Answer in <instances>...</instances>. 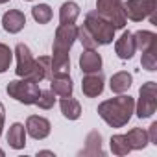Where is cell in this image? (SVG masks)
Wrapping results in <instances>:
<instances>
[{"label":"cell","instance_id":"6da1fadb","mask_svg":"<svg viewBox=\"0 0 157 157\" xmlns=\"http://www.w3.org/2000/svg\"><path fill=\"white\" fill-rule=\"evenodd\" d=\"M78 39V26L74 24H59L54 37L52 46V74L54 76H68L70 72V57L68 52Z\"/></svg>","mask_w":157,"mask_h":157},{"label":"cell","instance_id":"7a4b0ae2","mask_svg":"<svg viewBox=\"0 0 157 157\" xmlns=\"http://www.w3.org/2000/svg\"><path fill=\"white\" fill-rule=\"evenodd\" d=\"M135 113V100L129 94H118L115 98H109L98 105L100 118L109 124L111 128H122L129 122L131 115Z\"/></svg>","mask_w":157,"mask_h":157},{"label":"cell","instance_id":"3957f363","mask_svg":"<svg viewBox=\"0 0 157 157\" xmlns=\"http://www.w3.org/2000/svg\"><path fill=\"white\" fill-rule=\"evenodd\" d=\"M85 28L91 32V35L94 37V41L98 44H111L113 39H115V28L109 21H105L96 10L94 11H89L85 15Z\"/></svg>","mask_w":157,"mask_h":157},{"label":"cell","instance_id":"277c9868","mask_svg":"<svg viewBox=\"0 0 157 157\" xmlns=\"http://www.w3.org/2000/svg\"><path fill=\"white\" fill-rule=\"evenodd\" d=\"M6 93L11 98H15L17 102H21L24 105H32V104L37 102L41 89H39V83H35V82L28 80V78H24V80H13V82H10L8 87H6Z\"/></svg>","mask_w":157,"mask_h":157},{"label":"cell","instance_id":"5b68a950","mask_svg":"<svg viewBox=\"0 0 157 157\" xmlns=\"http://www.w3.org/2000/svg\"><path fill=\"white\" fill-rule=\"evenodd\" d=\"M96 11L113 24L115 30H124L126 28V15H124V6L122 0H96Z\"/></svg>","mask_w":157,"mask_h":157},{"label":"cell","instance_id":"8992f818","mask_svg":"<svg viewBox=\"0 0 157 157\" xmlns=\"http://www.w3.org/2000/svg\"><path fill=\"white\" fill-rule=\"evenodd\" d=\"M137 117L150 118L157 111V83L148 82L139 89V102H137Z\"/></svg>","mask_w":157,"mask_h":157},{"label":"cell","instance_id":"52a82bcc","mask_svg":"<svg viewBox=\"0 0 157 157\" xmlns=\"http://www.w3.org/2000/svg\"><path fill=\"white\" fill-rule=\"evenodd\" d=\"M126 19L133 22H140L144 19H150L157 11V0H128L122 2Z\"/></svg>","mask_w":157,"mask_h":157},{"label":"cell","instance_id":"ba28073f","mask_svg":"<svg viewBox=\"0 0 157 157\" xmlns=\"http://www.w3.org/2000/svg\"><path fill=\"white\" fill-rule=\"evenodd\" d=\"M15 56H17V68H15L17 76L19 78H30V74L35 68V59L32 56V50L24 43H19L15 46Z\"/></svg>","mask_w":157,"mask_h":157},{"label":"cell","instance_id":"9c48e42d","mask_svg":"<svg viewBox=\"0 0 157 157\" xmlns=\"http://www.w3.org/2000/svg\"><path fill=\"white\" fill-rule=\"evenodd\" d=\"M104 82H105V78L102 74V70L98 72H89L83 76V80H82V91L87 98H96L102 94L104 91Z\"/></svg>","mask_w":157,"mask_h":157},{"label":"cell","instance_id":"30bf717a","mask_svg":"<svg viewBox=\"0 0 157 157\" xmlns=\"http://www.w3.org/2000/svg\"><path fill=\"white\" fill-rule=\"evenodd\" d=\"M26 133L32 137V139H35V140H43V139H46L48 135H50V122L44 118V117H39V115H32V117H28V120H26Z\"/></svg>","mask_w":157,"mask_h":157},{"label":"cell","instance_id":"8fae6325","mask_svg":"<svg viewBox=\"0 0 157 157\" xmlns=\"http://www.w3.org/2000/svg\"><path fill=\"white\" fill-rule=\"evenodd\" d=\"M2 24H4V30L8 33H19L24 26H26V17L22 11L19 10H10L4 13L2 17Z\"/></svg>","mask_w":157,"mask_h":157},{"label":"cell","instance_id":"7c38bea8","mask_svg":"<svg viewBox=\"0 0 157 157\" xmlns=\"http://www.w3.org/2000/svg\"><path fill=\"white\" fill-rule=\"evenodd\" d=\"M135 41H133V33L131 32H124L120 35V39L115 43V52L120 59H131L135 54Z\"/></svg>","mask_w":157,"mask_h":157},{"label":"cell","instance_id":"4fadbf2b","mask_svg":"<svg viewBox=\"0 0 157 157\" xmlns=\"http://www.w3.org/2000/svg\"><path fill=\"white\" fill-rule=\"evenodd\" d=\"M80 68L85 74L102 70V56L96 50H87L85 48V52L80 56Z\"/></svg>","mask_w":157,"mask_h":157},{"label":"cell","instance_id":"5bb4252c","mask_svg":"<svg viewBox=\"0 0 157 157\" xmlns=\"http://www.w3.org/2000/svg\"><path fill=\"white\" fill-rule=\"evenodd\" d=\"M8 144L13 150H22L26 146V128L21 122H15L10 126L8 131Z\"/></svg>","mask_w":157,"mask_h":157},{"label":"cell","instance_id":"9a60e30c","mask_svg":"<svg viewBox=\"0 0 157 157\" xmlns=\"http://www.w3.org/2000/svg\"><path fill=\"white\" fill-rule=\"evenodd\" d=\"M50 89L65 98V96H72V91H74V85H72V80H70V76H54L52 80H50Z\"/></svg>","mask_w":157,"mask_h":157},{"label":"cell","instance_id":"2e32d148","mask_svg":"<svg viewBox=\"0 0 157 157\" xmlns=\"http://www.w3.org/2000/svg\"><path fill=\"white\" fill-rule=\"evenodd\" d=\"M131 82H133L131 74L126 72V70H120V72H117V74L111 76L109 87H111V91H113L115 94H122V93H126V91L131 87Z\"/></svg>","mask_w":157,"mask_h":157},{"label":"cell","instance_id":"e0dca14e","mask_svg":"<svg viewBox=\"0 0 157 157\" xmlns=\"http://www.w3.org/2000/svg\"><path fill=\"white\" fill-rule=\"evenodd\" d=\"M124 135H126V140H128L131 150H144L148 146V142H150L148 140V133L142 128H133V129H129Z\"/></svg>","mask_w":157,"mask_h":157},{"label":"cell","instance_id":"ac0fdd59","mask_svg":"<svg viewBox=\"0 0 157 157\" xmlns=\"http://www.w3.org/2000/svg\"><path fill=\"white\" fill-rule=\"evenodd\" d=\"M59 107H61V113L65 118L68 120H78L82 115V105L78 100H74L72 96H65L59 100Z\"/></svg>","mask_w":157,"mask_h":157},{"label":"cell","instance_id":"d6986e66","mask_svg":"<svg viewBox=\"0 0 157 157\" xmlns=\"http://www.w3.org/2000/svg\"><path fill=\"white\" fill-rule=\"evenodd\" d=\"M133 41H135V48L144 52V50L157 44V35L153 32H148V30H139L133 33Z\"/></svg>","mask_w":157,"mask_h":157},{"label":"cell","instance_id":"ffe728a7","mask_svg":"<svg viewBox=\"0 0 157 157\" xmlns=\"http://www.w3.org/2000/svg\"><path fill=\"white\" fill-rule=\"evenodd\" d=\"M82 155H104L102 150V135L94 129L85 139V148L82 150Z\"/></svg>","mask_w":157,"mask_h":157},{"label":"cell","instance_id":"44dd1931","mask_svg":"<svg viewBox=\"0 0 157 157\" xmlns=\"http://www.w3.org/2000/svg\"><path fill=\"white\" fill-rule=\"evenodd\" d=\"M78 17H80V6L76 2L68 0V2H65L61 6V10H59V22L61 24H74L78 21Z\"/></svg>","mask_w":157,"mask_h":157},{"label":"cell","instance_id":"7402d4cb","mask_svg":"<svg viewBox=\"0 0 157 157\" xmlns=\"http://www.w3.org/2000/svg\"><path fill=\"white\" fill-rule=\"evenodd\" d=\"M32 17L39 24H48L52 21V8L48 4H37L32 8Z\"/></svg>","mask_w":157,"mask_h":157},{"label":"cell","instance_id":"603a6c76","mask_svg":"<svg viewBox=\"0 0 157 157\" xmlns=\"http://www.w3.org/2000/svg\"><path fill=\"white\" fill-rule=\"evenodd\" d=\"M111 151L115 155H118V157L128 155L131 151V148H129V144L126 140V135H113L111 137Z\"/></svg>","mask_w":157,"mask_h":157},{"label":"cell","instance_id":"cb8c5ba5","mask_svg":"<svg viewBox=\"0 0 157 157\" xmlns=\"http://www.w3.org/2000/svg\"><path fill=\"white\" fill-rule=\"evenodd\" d=\"M140 65H142V68H146V70H150V72L157 70V44L142 52Z\"/></svg>","mask_w":157,"mask_h":157},{"label":"cell","instance_id":"d4e9b609","mask_svg":"<svg viewBox=\"0 0 157 157\" xmlns=\"http://www.w3.org/2000/svg\"><path fill=\"white\" fill-rule=\"evenodd\" d=\"M78 41H80L83 44V48H87V50H96V46H98V43L91 35V32L85 28V24L78 28Z\"/></svg>","mask_w":157,"mask_h":157},{"label":"cell","instance_id":"484cf974","mask_svg":"<svg viewBox=\"0 0 157 157\" xmlns=\"http://www.w3.org/2000/svg\"><path fill=\"white\" fill-rule=\"evenodd\" d=\"M54 104H56V93L52 89L41 91L39 93V98L35 102V105H39L41 109H50V107H54Z\"/></svg>","mask_w":157,"mask_h":157},{"label":"cell","instance_id":"4316f807","mask_svg":"<svg viewBox=\"0 0 157 157\" xmlns=\"http://www.w3.org/2000/svg\"><path fill=\"white\" fill-rule=\"evenodd\" d=\"M11 59H13V52L10 50V46L4 44V43H0V74L10 68Z\"/></svg>","mask_w":157,"mask_h":157},{"label":"cell","instance_id":"83f0119b","mask_svg":"<svg viewBox=\"0 0 157 157\" xmlns=\"http://www.w3.org/2000/svg\"><path fill=\"white\" fill-rule=\"evenodd\" d=\"M146 133H148V140L151 144H157V122H153L150 126V131H146Z\"/></svg>","mask_w":157,"mask_h":157},{"label":"cell","instance_id":"f1b7e54d","mask_svg":"<svg viewBox=\"0 0 157 157\" xmlns=\"http://www.w3.org/2000/svg\"><path fill=\"white\" fill-rule=\"evenodd\" d=\"M4 118H6V109L0 102V135H2V128H4Z\"/></svg>","mask_w":157,"mask_h":157},{"label":"cell","instance_id":"f546056e","mask_svg":"<svg viewBox=\"0 0 157 157\" xmlns=\"http://www.w3.org/2000/svg\"><path fill=\"white\" fill-rule=\"evenodd\" d=\"M39 155H54L52 151H48V150H44V151H39Z\"/></svg>","mask_w":157,"mask_h":157},{"label":"cell","instance_id":"4dcf8cb0","mask_svg":"<svg viewBox=\"0 0 157 157\" xmlns=\"http://www.w3.org/2000/svg\"><path fill=\"white\" fill-rule=\"evenodd\" d=\"M6 2H10V0H0V4H6Z\"/></svg>","mask_w":157,"mask_h":157},{"label":"cell","instance_id":"1f68e13d","mask_svg":"<svg viewBox=\"0 0 157 157\" xmlns=\"http://www.w3.org/2000/svg\"><path fill=\"white\" fill-rule=\"evenodd\" d=\"M0 155H4V151H2V150H0Z\"/></svg>","mask_w":157,"mask_h":157},{"label":"cell","instance_id":"d6a6232c","mask_svg":"<svg viewBox=\"0 0 157 157\" xmlns=\"http://www.w3.org/2000/svg\"><path fill=\"white\" fill-rule=\"evenodd\" d=\"M26 2H32V0H26Z\"/></svg>","mask_w":157,"mask_h":157}]
</instances>
